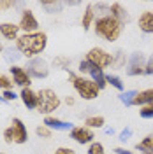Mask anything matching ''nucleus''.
<instances>
[{"mask_svg": "<svg viewBox=\"0 0 153 154\" xmlns=\"http://www.w3.org/2000/svg\"><path fill=\"white\" fill-rule=\"evenodd\" d=\"M48 46V35L44 32H34V33H23L16 40V49L27 58H37Z\"/></svg>", "mask_w": 153, "mask_h": 154, "instance_id": "f257e3e1", "label": "nucleus"}, {"mask_svg": "<svg viewBox=\"0 0 153 154\" xmlns=\"http://www.w3.org/2000/svg\"><path fill=\"white\" fill-rule=\"evenodd\" d=\"M122 23H118L113 16H100L95 19V33L107 42H115L122 35Z\"/></svg>", "mask_w": 153, "mask_h": 154, "instance_id": "f03ea898", "label": "nucleus"}, {"mask_svg": "<svg viewBox=\"0 0 153 154\" xmlns=\"http://www.w3.org/2000/svg\"><path fill=\"white\" fill-rule=\"evenodd\" d=\"M70 81H72V86L77 91V95L81 96L83 100H93V98L99 96L100 88L97 86L92 79H85V77H81V75L70 74Z\"/></svg>", "mask_w": 153, "mask_h": 154, "instance_id": "7ed1b4c3", "label": "nucleus"}, {"mask_svg": "<svg viewBox=\"0 0 153 154\" xmlns=\"http://www.w3.org/2000/svg\"><path fill=\"white\" fill-rule=\"evenodd\" d=\"M4 140L7 144H25L28 140V131L27 126L23 125V121L19 117H14L11 121V126L4 130Z\"/></svg>", "mask_w": 153, "mask_h": 154, "instance_id": "20e7f679", "label": "nucleus"}, {"mask_svg": "<svg viewBox=\"0 0 153 154\" xmlns=\"http://www.w3.org/2000/svg\"><path fill=\"white\" fill-rule=\"evenodd\" d=\"M37 95H39V107H37L39 112L49 114V112L57 110L58 107H60V98H58V95L53 89H48V88L41 89Z\"/></svg>", "mask_w": 153, "mask_h": 154, "instance_id": "39448f33", "label": "nucleus"}, {"mask_svg": "<svg viewBox=\"0 0 153 154\" xmlns=\"http://www.w3.org/2000/svg\"><path fill=\"white\" fill-rule=\"evenodd\" d=\"M86 61H90L92 65H95L97 68H107L113 65V54H109L106 49L102 48H92L86 54Z\"/></svg>", "mask_w": 153, "mask_h": 154, "instance_id": "423d86ee", "label": "nucleus"}, {"mask_svg": "<svg viewBox=\"0 0 153 154\" xmlns=\"http://www.w3.org/2000/svg\"><path fill=\"white\" fill-rule=\"evenodd\" d=\"M27 72L30 74V77L44 79V77H48V74H49V67L42 58H32L28 63H27Z\"/></svg>", "mask_w": 153, "mask_h": 154, "instance_id": "0eeeda50", "label": "nucleus"}, {"mask_svg": "<svg viewBox=\"0 0 153 154\" xmlns=\"http://www.w3.org/2000/svg\"><path fill=\"white\" fill-rule=\"evenodd\" d=\"M18 26H19V30H23L25 33H34V32H39V21H37V18L34 16L32 11L25 9L21 12Z\"/></svg>", "mask_w": 153, "mask_h": 154, "instance_id": "6e6552de", "label": "nucleus"}, {"mask_svg": "<svg viewBox=\"0 0 153 154\" xmlns=\"http://www.w3.org/2000/svg\"><path fill=\"white\" fill-rule=\"evenodd\" d=\"M144 68H146L144 54L143 53H132L129 65H127V74L129 75H141V74H144Z\"/></svg>", "mask_w": 153, "mask_h": 154, "instance_id": "1a4fd4ad", "label": "nucleus"}, {"mask_svg": "<svg viewBox=\"0 0 153 154\" xmlns=\"http://www.w3.org/2000/svg\"><path fill=\"white\" fill-rule=\"evenodd\" d=\"M9 70H11V74H12V82H14V84L21 86V89L30 88V84H32V77H30V74L27 72V68L19 67V65H11Z\"/></svg>", "mask_w": 153, "mask_h": 154, "instance_id": "9d476101", "label": "nucleus"}, {"mask_svg": "<svg viewBox=\"0 0 153 154\" xmlns=\"http://www.w3.org/2000/svg\"><path fill=\"white\" fill-rule=\"evenodd\" d=\"M70 138L76 140L77 144L83 145V144H90L95 138V135H93V131L90 128H86V126H74L70 130Z\"/></svg>", "mask_w": 153, "mask_h": 154, "instance_id": "9b49d317", "label": "nucleus"}, {"mask_svg": "<svg viewBox=\"0 0 153 154\" xmlns=\"http://www.w3.org/2000/svg\"><path fill=\"white\" fill-rule=\"evenodd\" d=\"M19 98H21L23 105L27 107V109H37V107H39V95L34 91V89H30V88L21 89Z\"/></svg>", "mask_w": 153, "mask_h": 154, "instance_id": "f8f14e48", "label": "nucleus"}, {"mask_svg": "<svg viewBox=\"0 0 153 154\" xmlns=\"http://www.w3.org/2000/svg\"><path fill=\"white\" fill-rule=\"evenodd\" d=\"M0 33L7 40H18L19 38V26L14 23H0Z\"/></svg>", "mask_w": 153, "mask_h": 154, "instance_id": "ddd939ff", "label": "nucleus"}, {"mask_svg": "<svg viewBox=\"0 0 153 154\" xmlns=\"http://www.w3.org/2000/svg\"><path fill=\"white\" fill-rule=\"evenodd\" d=\"M44 125L48 126L49 130H58V131H69V130H72L70 123H65V121L57 119V117H51V116L44 117Z\"/></svg>", "mask_w": 153, "mask_h": 154, "instance_id": "4468645a", "label": "nucleus"}, {"mask_svg": "<svg viewBox=\"0 0 153 154\" xmlns=\"http://www.w3.org/2000/svg\"><path fill=\"white\" fill-rule=\"evenodd\" d=\"M153 103V88L150 89H143V91H137V95H135L134 102H132V105H150Z\"/></svg>", "mask_w": 153, "mask_h": 154, "instance_id": "2eb2a0df", "label": "nucleus"}, {"mask_svg": "<svg viewBox=\"0 0 153 154\" xmlns=\"http://www.w3.org/2000/svg\"><path fill=\"white\" fill-rule=\"evenodd\" d=\"M109 12H111V16L118 21V23H127L129 21V14H127V11L122 7V4H118V2H115V4H111V7H109Z\"/></svg>", "mask_w": 153, "mask_h": 154, "instance_id": "dca6fc26", "label": "nucleus"}, {"mask_svg": "<svg viewBox=\"0 0 153 154\" xmlns=\"http://www.w3.org/2000/svg\"><path fill=\"white\" fill-rule=\"evenodd\" d=\"M139 28L143 30L144 33H153V12L146 11L139 16Z\"/></svg>", "mask_w": 153, "mask_h": 154, "instance_id": "f3484780", "label": "nucleus"}, {"mask_svg": "<svg viewBox=\"0 0 153 154\" xmlns=\"http://www.w3.org/2000/svg\"><path fill=\"white\" fill-rule=\"evenodd\" d=\"M88 74L92 75V81L95 82L97 86L100 88V89H104L107 82H106V75H104V72H102L100 68H97L95 65H92V68H90V72H88Z\"/></svg>", "mask_w": 153, "mask_h": 154, "instance_id": "a211bd4d", "label": "nucleus"}, {"mask_svg": "<svg viewBox=\"0 0 153 154\" xmlns=\"http://www.w3.org/2000/svg\"><path fill=\"white\" fill-rule=\"evenodd\" d=\"M95 21V12H93V5L92 4H88V7H86L85 14H83V19H81V26L85 30H88L92 26V23Z\"/></svg>", "mask_w": 153, "mask_h": 154, "instance_id": "6ab92c4d", "label": "nucleus"}, {"mask_svg": "<svg viewBox=\"0 0 153 154\" xmlns=\"http://www.w3.org/2000/svg\"><path fill=\"white\" fill-rule=\"evenodd\" d=\"M135 149H139V151H143V152H148V154H153V137L151 135L144 137L141 142L135 144Z\"/></svg>", "mask_w": 153, "mask_h": 154, "instance_id": "aec40b11", "label": "nucleus"}, {"mask_svg": "<svg viewBox=\"0 0 153 154\" xmlns=\"http://www.w3.org/2000/svg\"><path fill=\"white\" fill-rule=\"evenodd\" d=\"M86 128H102L104 126V117L102 116H90L85 121Z\"/></svg>", "mask_w": 153, "mask_h": 154, "instance_id": "412c9836", "label": "nucleus"}, {"mask_svg": "<svg viewBox=\"0 0 153 154\" xmlns=\"http://www.w3.org/2000/svg\"><path fill=\"white\" fill-rule=\"evenodd\" d=\"M41 5H42V9L46 11V12H49V14L60 12L62 7H63V4H62V2H42Z\"/></svg>", "mask_w": 153, "mask_h": 154, "instance_id": "4be33fe9", "label": "nucleus"}, {"mask_svg": "<svg viewBox=\"0 0 153 154\" xmlns=\"http://www.w3.org/2000/svg\"><path fill=\"white\" fill-rule=\"evenodd\" d=\"M106 82H109L113 88L116 89H120V91H123V82H122V79L118 75H113V74H109V75H106Z\"/></svg>", "mask_w": 153, "mask_h": 154, "instance_id": "5701e85b", "label": "nucleus"}, {"mask_svg": "<svg viewBox=\"0 0 153 154\" xmlns=\"http://www.w3.org/2000/svg\"><path fill=\"white\" fill-rule=\"evenodd\" d=\"M135 95H137V91H125V93H122V96H120V100L123 102L125 105H132V102H134Z\"/></svg>", "mask_w": 153, "mask_h": 154, "instance_id": "b1692460", "label": "nucleus"}, {"mask_svg": "<svg viewBox=\"0 0 153 154\" xmlns=\"http://www.w3.org/2000/svg\"><path fill=\"white\" fill-rule=\"evenodd\" d=\"M11 88H12V79L9 75H5V74H0V89L9 91Z\"/></svg>", "mask_w": 153, "mask_h": 154, "instance_id": "393cba45", "label": "nucleus"}, {"mask_svg": "<svg viewBox=\"0 0 153 154\" xmlns=\"http://www.w3.org/2000/svg\"><path fill=\"white\" fill-rule=\"evenodd\" d=\"M19 56H21V53H19L16 48H14V49H12V48L5 49V60H7V61H16Z\"/></svg>", "mask_w": 153, "mask_h": 154, "instance_id": "a878e982", "label": "nucleus"}, {"mask_svg": "<svg viewBox=\"0 0 153 154\" xmlns=\"http://www.w3.org/2000/svg\"><path fill=\"white\" fill-rule=\"evenodd\" d=\"M35 133L39 135V137H42V138H49L51 137V130H49L46 125H41L35 128Z\"/></svg>", "mask_w": 153, "mask_h": 154, "instance_id": "bb28decb", "label": "nucleus"}, {"mask_svg": "<svg viewBox=\"0 0 153 154\" xmlns=\"http://www.w3.org/2000/svg\"><path fill=\"white\" fill-rule=\"evenodd\" d=\"M88 154H106L104 152V145L99 144V142H93V144L88 147Z\"/></svg>", "mask_w": 153, "mask_h": 154, "instance_id": "cd10ccee", "label": "nucleus"}, {"mask_svg": "<svg viewBox=\"0 0 153 154\" xmlns=\"http://www.w3.org/2000/svg\"><path fill=\"white\" fill-rule=\"evenodd\" d=\"M141 117H144V119H151L153 117V103H150V105H144L143 109H141Z\"/></svg>", "mask_w": 153, "mask_h": 154, "instance_id": "c85d7f7f", "label": "nucleus"}, {"mask_svg": "<svg viewBox=\"0 0 153 154\" xmlns=\"http://www.w3.org/2000/svg\"><path fill=\"white\" fill-rule=\"evenodd\" d=\"M55 63H57L60 68H63V70H69V65H70V61H69L67 58H63V56H58L57 60H55Z\"/></svg>", "mask_w": 153, "mask_h": 154, "instance_id": "c756f323", "label": "nucleus"}, {"mask_svg": "<svg viewBox=\"0 0 153 154\" xmlns=\"http://www.w3.org/2000/svg\"><path fill=\"white\" fill-rule=\"evenodd\" d=\"M90 68H92V63H90V61H81V63H79V72H81V74H88V72H90Z\"/></svg>", "mask_w": 153, "mask_h": 154, "instance_id": "7c9ffc66", "label": "nucleus"}, {"mask_svg": "<svg viewBox=\"0 0 153 154\" xmlns=\"http://www.w3.org/2000/svg\"><path fill=\"white\" fill-rule=\"evenodd\" d=\"M2 96H4V100H5V102H12V100H16V93H14V91H4V93H2Z\"/></svg>", "mask_w": 153, "mask_h": 154, "instance_id": "2f4dec72", "label": "nucleus"}, {"mask_svg": "<svg viewBox=\"0 0 153 154\" xmlns=\"http://www.w3.org/2000/svg\"><path fill=\"white\" fill-rule=\"evenodd\" d=\"M53 154H76V152H74L70 147H58V149H57Z\"/></svg>", "mask_w": 153, "mask_h": 154, "instance_id": "473e14b6", "label": "nucleus"}, {"mask_svg": "<svg viewBox=\"0 0 153 154\" xmlns=\"http://www.w3.org/2000/svg\"><path fill=\"white\" fill-rule=\"evenodd\" d=\"M14 5H16L14 2H2V0H0V11H7V9H12Z\"/></svg>", "mask_w": 153, "mask_h": 154, "instance_id": "72a5a7b5", "label": "nucleus"}, {"mask_svg": "<svg viewBox=\"0 0 153 154\" xmlns=\"http://www.w3.org/2000/svg\"><path fill=\"white\" fill-rule=\"evenodd\" d=\"M144 74H153V56L148 58V61H146V68H144Z\"/></svg>", "mask_w": 153, "mask_h": 154, "instance_id": "f704fd0d", "label": "nucleus"}, {"mask_svg": "<svg viewBox=\"0 0 153 154\" xmlns=\"http://www.w3.org/2000/svg\"><path fill=\"white\" fill-rule=\"evenodd\" d=\"M130 135H132V131L127 128V130H123V131L120 133V140H123V142H125V140H129V138H130Z\"/></svg>", "mask_w": 153, "mask_h": 154, "instance_id": "c9c22d12", "label": "nucleus"}, {"mask_svg": "<svg viewBox=\"0 0 153 154\" xmlns=\"http://www.w3.org/2000/svg\"><path fill=\"white\" fill-rule=\"evenodd\" d=\"M115 152H116V154H132L130 151H127V149H122V147H116Z\"/></svg>", "mask_w": 153, "mask_h": 154, "instance_id": "e433bc0d", "label": "nucleus"}, {"mask_svg": "<svg viewBox=\"0 0 153 154\" xmlns=\"http://www.w3.org/2000/svg\"><path fill=\"white\" fill-rule=\"evenodd\" d=\"M65 102H67V105H74V103H76V102H74V98H70V96H67V100H65Z\"/></svg>", "mask_w": 153, "mask_h": 154, "instance_id": "4c0bfd02", "label": "nucleus"}, {"mask_svg": "<svg viewBox=\"0 0 153 154\" xmlns=\"http://www.w3.org/2000/svg\"><path fill=\"white\" fill-rule=\"evenodd\" d=\"M4 102H5V100H4V96L0 95V103H4Z\"/></svg>", "mask_w": 153, "mask_h": 154, "instance_id": "58836bf2", "label": "nucleus"}, {"mask_svg": "<svg viewBox=\"0 0 153 154\" xmlns=\"http://www.w3.org/2000/svg\"><path fill=\"white\" fill-rule=\"evenodd\" d=\"M0 53H2V44H0Z\"/></svg>", "mask_w": 153, "mask_h": 154, "instance_id": "ea45409f", "label": "nucleus"}, {"mask_svg": "<svg viewBox=\"0 0 153 154\" xmlns=\"http://www.w3.org/2000/svg\"><path fill=\"white\" fill-rule=\"evenodd\" d=\"M0 154H4V152H0Z\"/></svg>", "mask_w": 153, "mask_h": 154, "instance_id": "a19ab883", "label": "nucleus"}, {"mask_svg": "<svg viewBox=\"0 0 153 154\" xmlns=\"http://www.w3.org/2000/svg\"><path fill=\"white\" fill-rule=\"evenodd\" d=\"M144 154H148V152H144Z\"/></svg>", "mask_w": 153, "mask_h": 154, "instance_id": "79ce46f5", "label": "nucleus"}]
</instances>
